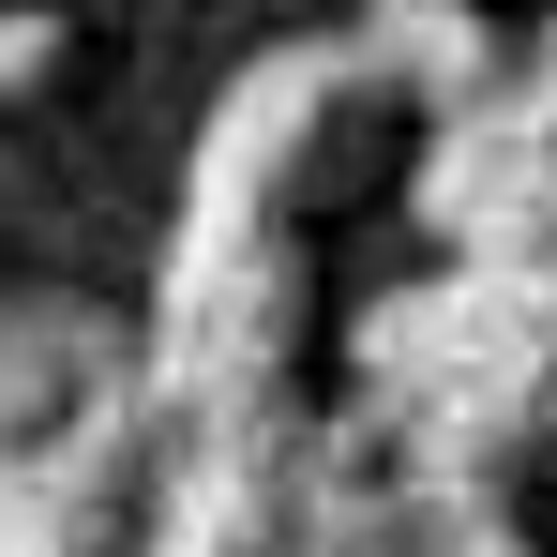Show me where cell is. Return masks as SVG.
I'll return each instance as SVG.
<instances>
[{
	"instance_id": "obj_1",
	"label": "cell",
	"mask_w": 557,
	"mask_h": 557,
	"mask_svg": "<svg viewBox=\"0 0 557 557\" xmlns=\"http://www.w3.org/2000/svg\"><path fill=\"white\" fill-rule=\"evenodd\" d=\"M30 76H46V30L15 15V30H0V91H30Z\"/></svg>"
}]
</instances>
